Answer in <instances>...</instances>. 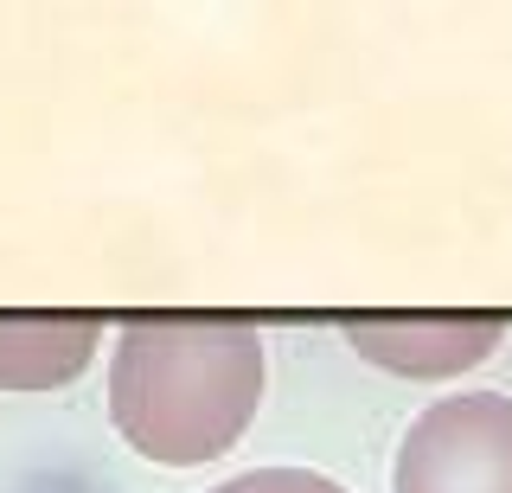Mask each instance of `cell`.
Instances as JSON below:
<instances>
[{
  "label": "cell",
  "mask_w": 512,
  "mask_h": 493,
  "mask_svg": "<svg viewBox=\"0 0 512 493\" xmlns=\"http://www.w3.org/2000/svg\"><path fill=\"white\" fill-rule=\"evenodd\" d=\"M391 493H512V397H436L397 442Z\"/></svg>",
  "instance_id": "7a4b0ae2"
},
{
  "label": "cell",
  "mask_w": 512,
  "mask_h": 493,
  "mask_svg": "<svg viewBox=\"0 0 512 493\" xmlns=\"http://www.w3.org/2000/svg\"><path fill=\"white\" fill-rule=\"evenodd\" d=\"M263 333L231 314H141L109 353V423L160 468L231 455L263 404Z\"/></svg>",
  "instance_id": "6da1fadb"
},
{
  "label": "cell",
  "mask_w": 512,
  "mask_h": 493,
  "mask_svg": "<svg viewBox=\"0 0 512 493\" xmlns=\"http://www.w3.org/2000/svg\"><path fill=\"white\" fill-rule=\"evenodd\" d=\"M212 493H346V487L314 474V468H250V474H237V481H224Z\"/></svg>",
  "instance_id": "5b68a950"
},
{
  "label": "cell",
  "mask_w": 512,
  "mask_h": 493,
  "mask_svg": "<svg viewBox=\"0 0 512 493\" xmlns=\"http://www.w3.org/2000/svg\"><path fill=\"white\" fill-rule=\"evenodd\" d=\"M96 314H0V391H58L96 359Z\"/></svg>",
  "instance_id": "277c9868"
},
{
  "label": "cell",
  "mask_w": 512,
  "mask_h": 493,
  "mask_svg": "<svg viewBox=\"0 0 512 493\" xmlns=\"http://www.w3.org/2000/svg\"><path fill=\"white\" fill-rule=\"evenodd\" d=\"M346 346L397 378H461L500 346V314H346Z\"/></svg>",
  "instance_id": "3957f363"
}]
</instances>
